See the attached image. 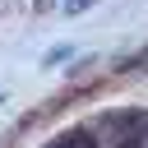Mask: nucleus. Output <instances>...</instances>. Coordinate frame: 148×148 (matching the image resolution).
Wrapping results in <instances>:
<instances>
[{"label": "nucleus", "instance_id": "nucleus-1", "mask_svg": "<svg viewBox=\"0 0 148 148\" xmlns=\"http://www.w3.org/2000/svg\"><path fill=\"white\" fill-rule=\"evenodd\" d=\"M60 148H92V143H88V134H83V130H74V134H65V139H60Z\"/></svg>", "mask_w": 148, "mask_h": 148}, {"label": "nucleus", "instance_id": "nucleus-3", "mask_svg": "<svg viewBox=\"0 0 148 148\" xmlns=\"http://www.w3.org/2000/svg\"><path fill=\"white\" fill-rule=\"evenodd\" d=\"M88 5H97V0H65V9H69V14H83Z\"/></svg>", "mask_w": 148, "mask_h": 148}, {"label": "nucleus", "instance_id": "nucleus-2", "mask_svg": "<svg viewBox=\"0 0 148 148\" xmlns=\"http://www.w3.org/2000/svg\"><path fill=\"white\" fill-rule=\"evenodd\" d=\"M125 69H148V46H143L139 56H130V60H125Z\"/></svg>", "mask_w": 148, "mask_h": 148}]
</instances>
